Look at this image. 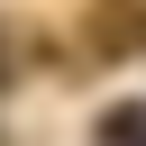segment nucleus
Here are the masks:
<instances>
[{
    "label": "nucleus",
    "mask_w": 146,
    "mask_h": 146,
    "mask_svg": "<svg viewBox=\"0 0 146 146\" xmlns=\"http://www.w3.org/2000/svg\"><path fill=\"white\" fill-rule=\"evenodd\" d=\"M100 146H146V100H119L100 119Z\"/></svg>",
    "instance_id": "f257e3e1"
},
{
    "label": "nucleus",
    "mask_w": 146,
    "mask_h": 146,
    "mask_svg": "<svg viewBox=\"0 0 146 146\" xmlns=\"http://www.w3.org/2000/svg\"><path fill=\"white\" fill-rule=\"evenodd\" d=\"M0 73H9V46H0Z\"/></svg>",
    "instance_id": "f03ea898"
}]
</instances>
